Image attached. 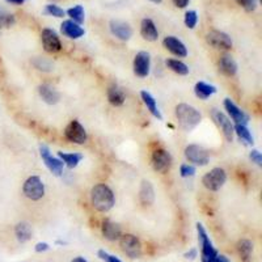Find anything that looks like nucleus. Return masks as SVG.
I'll use <instances>...</instances> for the list:
<instances>
[{
	"mask_svg": "<svg viewBox=\"0 0 262 262\" xmlns=\"http://www.w3.org/2000/svg\"><path fill=\"white\" fill-rule=\"evenodd\" d=\"M219 69L227 76H233L237 72V63L229 54H223L219 59Z\"/></svg>",
	"mask_w": 262,
	"mask_h": 262,
	"instance_id": "4be33fe9",
	"label": "nucleus"
},
{
	"mask_svg": "<svg viewBox=\"0 0 262 262\" xmlns=\"http://www.w3.org/2000/svg\"><path fill=\"white\" fill-rule=\"evenodd\" d=\"M198 23V15H196L195 11H188L186 15H185V25L189 28V29H194Z\"/></svg>",
	"mask_w": 262,
	"mask_h": 262,
	"instance_id": "72a5a7b5",
	"label": "nucleus"
},
{
	"mask_svg": "<svg viewBox=\"0 0 262 262\" xmlns=\"http://www.w3.org/2000/svg\"><path fill=\"white\" fill-rule=\"evenodd\" d=\"M60 32L63 33V36L69 37L71 39H78L84 36V29L79 24L74 23L72 20L63 21L60 25Z\"/></svg>",
	"mask_w": 262,
	"mask_h": 262,
	"instance_id": "a211bd4d",
	"label": "nucleus"
},
{
	"mask_svg": "<svg viewBox=\"0 0 262 262\" xmlns=\"http://www.w3.org/2000/svg\"><path fill=\"white\" fill-rule=\"evenodd\" d=\"M237 252L242 257V259L244 262H249L250 257H252V252H253V243L250 242V240H240L237 243Z\"/></svg>",
	"mask_w": 262,
	"mask_h": 262,
	"instance_id": "c85d7f7f",
	"label": "nucleus"
},
{
	"mask_svg": "<svg viewBox=\"0 0 262 262\" xmlns=\"http://www.w3.org/2000/svg\"><path fill=\"white\" fill-rule=\"evenodd\" d=\"M69 16L71 17V20L76 24H83L84 20H85V12H84V8L81 6H75L72 8H70L67 11Z\"/></svg>",
	"mask_w": 262,
	"mask_h": 262,
	"instance_id": "7c9ffc66",
	"label": "nucleus"
},
{
	"mask_svg": "<svg viewBox=\"0 0 262 262\" xmlns=\"http://www.w3.org/2000/svg\"><path fill=\"white\" fill-rule=\"evenodd\" d=\"M140 34L146 41L154 42L159 38V32L155 23L151 18H143L140 24Z\"/></svg>",
	"mask_w": 262,
	"mask_h": 262,
	"instance_id": "aec40b11",
	"label": "nucleus"
},
{
	"mask_svg": "<svg viewBox=\"0 0 262 262\" xmlns=\"http://www.w3.org/2000/svg\"><path fill=\"white\" fill-rule=\"evenodd\" d=\"M98 257L105 262H122L118 257L112 256V254H109L107 252H105V250H98Z\"/></svg>",
	"mask_w": 262,
	"mask_h": 262,
	"instance_id": "58836bf2",
	"label": "nucleus"
},
{
	"mask_svg": "<svg viewBox=\"0 0 262 262\" xmlns=\"http://www.w3.org/2000/svg\"><path fill=\"white\" fill-rule=\"evenodd\" d=\"M0 32H2V28H0Z\"/></svg>",
	"mask_w": 262,
	"mask_h": 262,
	"instance_id": "09e8293b",
	"label": "nucleus"
},
{
	"mask_svg": "<svg viewBox=\"0 0 262 262\" xmlns=\"http://www.w3.org/2000/svg\"><path fill=\"white\" fill-rule=\"evenodd\" d=\"M206 41L209 45L215 49H223L228 50L232 48V39L227 33L221 32V30H211L206 34Z\"/></svg>",
	"mask_w": 262,
	"mask_h": 262,
	"instance_id": "9d476101",
	"label": "nucleus"
},
{
	"mask_svg": "<svg viewBox=\"0 0 262 262\" xmlns=\"http://www.w3.org/2000/svg\"><path fill=\"white\" fill-rule=\"evenodd\" d=\"M185 158L188 159L189 163H193L195 165H207L210 161L209 151L198 144H190L185 148Z\"/></svg>",
	"mask_w": 262,
	"mask_h": 262,
	"instance_id": "423d86ee",
	"label": "nucleus"
},
{
	"mask_svg": "<svg viewBox=\"0 0 262 262\" xmlns=\"http://www.w3.org/2000/svg\"><path fill=\"white\" fill-rule=\"evenodd\" d=\"M163 43L168 51H170V53L174 54V55H177V57L185 58L186 55H188L186 46H185L179 38H176V37H173V36L165 37L163 41Z\"/></svg>",
	"mask_w": 262,
	"mask_h": 262,
	"instance_id": "f3484780",
	"label": "nucleus"
},
{
	"mask_svg": "<svg viewBox=\"0 0 262 262\" xmlns=\"http://www.w3.org/2000/svg\"><path fill=\"white\" fill-rule=\"evenodd\" d=\"M165 64H167L168 69H170L173 72H176V74H179V75H188L189 74L188 66L179 59H167Z\"/></svg>",
	"mask_w": 262,
	"mask_h": 262,
	"instance_id": "c756f323",
	"label": "nucleus"
},
{
	"mask_svg": "<svg viewBox=\"0 0 262 262\" xmlns=\"http://www.w3.org/2000/svg\"><path fill=\"white\" fill-rule=\"evenodd\" d=\"M39 154H41L42 160H43V163H45L46 167L49 168V170H50L51 173H54L55 176H60L63 172V165H64V164H63V161L60 160V159H57V158H54V156H51L50 149H49L46 146L39 147Z\"/></svg>",
	"mask_w": 262,
	"mask_h": 262,
	"instance_id": "f8f14e48",
	"label": "nucleus"
},
{
	"mask_svg": "<svg viewBox=\"0 0 262 262\" xmlns=\"http://www.w3.org/2000/svg\"><path fill=\"white\" fill-rule=\"evenodd\" d=\"M42 45L48 53H58L62 50V42L53 29H43L41 33Z\"/></svg>",
	"mask_w": 262,
	"mask_h": 262,
	"instance_id": "ddd939ff",
	"label": "nucleus"
},
{
	"mask_svg": "<svg viewBox=\"0 0 262 262\" xmlns=\"http://www.w3.org/2000/svg\"><path fill=\"white\" fill-rule=\"evenodd\" d=\"M215 262H229V261H228V258H227L226 256H222V254L219 256V254H217L216 261H215Z\"/></svg>",
	"mask_w": 262,
	"mask_h": 262,
	"instance_id": "a18cd8bd",
	"label": "nucleus"
},
{
	"mask_svg": "<svg viewBox=\"0 0 262 262\" xmlns=\"http://www.w3.org/2000/svg\"><path fill=\"white\" fill-rule=\"evenodd\" d=\"M140 96H142V100H143L144 105L147 106V109L149 111V113L155 117V118L163 119V116H161L160 111H159L158 105H156V100L154 98V96H152L149 92H147V91L140 92Z\"/></svg>",
	"mask_w": 262,
	"mask_h": 262,
	"instance_id": "393cba45",
	"label": "nucleus"
},
{
	"mask_svg": "<svg viewBox=\"0 0 262 262\" xmlns=\"http://www.w3.org/2000/svg\"><path fill=\"white\" fill-rule=\"evenodd\" d=\"M236 3L247 11V12H252L257 8V0H236Z\"/></svg>",
	"mask_w": 262,
	"mask_h": 262,
	"instance_id": "e433bc0d",
	"label": "nucleus"
},
{
	"mask_svg": "<svg viewBox=\"0 0 262 262\" xmlns=\"http://www.w3.org/2000/svg\"><path fill=\"white\" fill-rule=\"evenodd\" d=\"M45 13L49 16H54V17H63L66 12L60 7L55 6V4H49L45 8Z\"/></svg>",
	"mask_w": 262,
	"mask_h": 262,
	"instance_id": "f704fd0d",
	"label": "nucleus"
},
{
	"mask_svg": "<svg viewBox=\"0 0 262 262\" xmlns=\"http://www.w3.org/2000/svg\"><path fill=\"white\" fill-rule=\"evenodd\" d=\"M176 117L180 127L185 131H191L196 125H200L202 114L195 107L188 104H180L176 106Z\"/></svg>",
	"mask_w": 262,
	"mask_h": 262,
	"instance_id": "f03ea898",
	"label": "nucleus"
},
{
	"mask_svg": "<svg viewBox=\"0 0 262 262\" xmlns=\"http://www.w3.org/2000/svg\"><path fill=\"white\" fill-rule=\"evenodd\" d=\"M25 196L32 201H39L45 195V185L38 176H30L23 186Z\"/></svg>",
	"mask_w": 262,
	"mask_h": 262,
	"instance_id": "39448f33",
	"label": "nucleus"
},
{
	"mask_svg": "<svg viewBox=\"0 0 262 262\" xmlns=\"http://www.w3.org/2000/svg\"><path fill=\"white\" fill-rule=\"evenodd\" d=\"M190 0H173V4L177 7V8H185L188 6Z\"/></svg>",
	"mask_w": 262,
	"mask_h": 262,
	"instance_id": "79ce46f5",
	"label": "nucleus"
},
{
	"mask_svg": "<svg viewBox=\"0 0 262 262\" xmlns=\"http://www.w3.org/2000/svg\"><path fill=\"white\" fill-rule=\"evenodd\" d=\"M107 100H109V102H111L112 105H114V106H121V105H123V102H125L126 95L122 91V88H119L118 85L113 84V85L109 86V90H107Z\"/></svg>",
	"mask_w": 262,
	"mask_h": 262,
	"instance_id": "b1692460",
	"label": "nucleus"
},
{
	"mask_svg": "<svg viewBox=\"0 0 262 262\" xmlns=\"http://www.w3.org/2000/svg\"><path fill=\"white\" fill-rule=\"evenodd\" d=\"M16 18L12 13H9L7 9L0 7V28H11L15 25Z\"/></svg>",
	"mask_w": 262,
	"mask_h": 262,
	"instance_id": "473e14b6",
	"label": "nucleus"
},
{
	"mask_svg": "<svg viewBox=\"0 0 262 262\" xmlns=\"http://www.w3.org/2000/svg\"><path fill=\"white\" fill-rule=\"evenodd\" d=\"M71 262H88V261H86V259L84 258V257H75V258L72 259Z\"/></svg>",
	"mask_w": 262,
	"mask_h": 262,
	"instance_id": "49530a36",
	"label": "nucleus"
},
{
	"mask_svg": "<svg viewBox=\"0 0 262 262\" xmlns=\"http://www.w3.org/2000/svg\"><path fill=\"white\" fill-rule=\"evenodd\" d=\"M149 2H152V3H156V4H160L163 0H149Z\"/></svg>",
	"mask_w": 262,
	"mask_h": 262,
	"instance_id": "de8ad7c7",
	"label": "nucleus"
},
{
	"mask_svg": "<svg viewBox=\"0 0 262 262\" xmlns=\"http://www.w3.org/2000/svg\"><path fill=\"white\" fill-rule=\"evenodd\" d=\"M49 249H50V245L48 243H37L36 247H34V250L37 253H42V252H46Z\"/></svg>",
	"mask_w": 262,
	"mask_h": 262,
	"instance_id": "a19ab883",
	"label": "nucleus"
},
{
	"mask_svg": "<svg viewBox=\"0 0 262 262\" xmlns=\"http://www.w3.org/2000/svg\"><path fill=\"white\" fill-rule=\"evenodd\" d=\"M250 159H252V161H254L257 165H262V155L261 152L257 151V149H253V151L250 152Z\"/></svg>",
	"mask_w": 262,
	"mask_h": 262,
	"instance_id": "ea45409f",
	"label": "nucleus"
},
{
	"mask_svg": "<svg viewBox=\"0 0 262 262\" xmlns=\"http://www.w3.org/2000/svg\"><path fill=\"white\" fill-rule=\"evenodd\" d=\"M58 158L63 161V164H66L69 168H76L78 164L83 160V155L78 154V152H71V154H67V152H58Z\"/></svg>",
	"mask_w": 262,
	"mask_h": 262,
	"instance_id": "bb28decb",
	"label": "nucleus"
},
{
	"mask_svg": "<svg viewBox=\"0 0 262 262\" xmlns=\"http://www.w3.org/2000/svg\"><path fill=\"white\" fill-rule=\"evenodd\" d=\"M151 67V58L147 51H140L134 58V72L139 78H147Z\"/></svg>",
	"mask_w": 262,
	"mask_h": 262,
	"instance_id": "4468645a",
	"label": "nucleus"
},
{
	"mask_svg": "<svg viewBox=\"0 0 262 262\" xmlns=\"http://www.w3.org/2000/svg\"><path fill=\"white\" fill-rule=\"evenodd\" d=\"M119 240H121V248L126 256L130 258H139L142 254V244L137 236L127 233V235L121 236Z\"/></svg>",
	"mask_w": 262,
	"mask_h": 262,
	"instance_id": "0eeeda50",
	"label": "nucleus"
},
{
	"mask_svg": "<svg viewBox=\"0 0 262 262\" xmlns=\"http://www.w3.org/2000/svg\"><path fill=\"white\" fill-rule=\"evenodd\" d=\"M152 167L156 172H160V173H165L169 170L170 165H172V156L168 151L163 148H159L156 151H154L152 154Z\"/></svg>",
	"mask_w": 262,
	"mask_h": 262,
	"instance_id": "9b49d317",
	"label": "nucleus"
},
{
	"mask_svg": "<svg viewBox=\"0 0 262 262\" xmlns=\"http://www.w3.org/2000/svg\"><path fill=\"white\" fill-rule=\"evenodd\" d=\"M32 227L27 222H21L15 227V235L20 243H27L32 238Z\"/></svg>",
	"mask_w": 262,
	"mask_h": 262,
	"instance_id": "a878e982",
	"label": "nucleus"
},
{
	"mask_svg": "<svg viewBox=\"0 0 262 262\" xmlns=\"http://www.w3.org/2000/svg\"><path fill=\"white\" fill-rule=\"evenodd\" d=\"M224 107H226V111L228 112V114L231 116L232 121H235L236 125L247 126V123L249 122V116H248L244 111H242L232 100L226 98V100H224Z\"/></svg>",
	"mask_w": 262,
	"mask_h": 262,
	"instance_id": "2eb2a0df",
	"label": "nucleus"
},
{
	"mask_svg": "<svg viewBox=\"0 0 262 262\" xmlns=\"http://www.w3.org/2000/svg\"><path fill=\"white\" fill-rule=\"evenodd\" d=\"M33 64H34V67H36L37 70H39V71H51V69H53V67H51V63L49 62V60L42 59V58L34 59Z\"/></svg>",
	"mask_w": 262,
	"mask_h": 262,
	"instance_id": "c9c22d12",
	"label": "nucleus"
},
{
	"mask_svg": "<svg viewBox=\"0 0 262 262\" xmlns=\"http://www.w3.org/2000/svg\"><path fill=\"white\" fill-rule=\"evenodd\" d=\"M185 257L188 259H194L196 257V249H190L189 252H186V253H185Z\"/></svg>",
	"mask_w": 262,
	"mask_h": 262,
	"instance_id": "37998d69",
	"label": "nucleus"
},
{
	"mask_svg": "<svg viewBox=\"0 0 262 262\" xmlns=\"http://www.w3.org/2000/svg\"><path fill=\"white\" fill-rule=\"evenodd\" d=\"M211 116L212 119H214V122L216 123L217 127L221 128L222 133H223L224 138H226L228 142H232L235 131H233V125L232 122H231V119H229L226 114L222 113L221 111H216V109H212Z\"/></svg>",
	"mask_w": 262,
	"mask_h": 262,
	"instance_id": "1a4fd4ad",
	"label": "nucleus"
},
{
	"mask_svg": "<svg viewBox=\"0 0 262 262\" xmlns=\"http://www.w3.org/2000/svg\"><path fill=\"white\" fill-rule=\"evenodd\" d=\"M139 200L144 206H149L155 201V191H154V186L149 181H142L139 190Z\"/></svg>",
	"mask_w": 262,
	"mask_h": 262,
	"instance_id": "5701e85b",
	"label": "nucleus"
},
{
	"mask_svg": "<svg viewBox=\"0 0 262 262\" xmlns=\"http://www.w3.org/2000/svg\"><path fill=\"white\" fill-rule=\"evenodd\" d=\"M227 173L223 168H214L209 173H206L202 179V184L207 190L217 191L226 184Z\"/></svg>",
	"mask_w": 262,
	"mask_h": 262,
	"instance_id": "20e7f679",
	"label": "nucleus"
},
{
	"mask_svg": "<svg viewBox=\"0 0 262 262\" xmlns=\"http://www.w3.org/2000/svg\"><path fill=\"white\" fill-rule=\"evenodd\" d=\"M38 93L42 100L49 105L58 104L60 100V93L54 86L49 85V84H42V85H39Z\"/></svg>",
	"mask_w": 262,
	"mask_h": 262,
	"instance_id": "6ab92c4d",
	"label": "nucleus"
},
{
	"mask_svg": "<svg viewBox=\"0 0 262 262\" xmlns=\"http://www.w3.org/2000/svg\"><path fill=\"white\" fill-rule=\"evenodd\" d=\"M194 92H195L196 97H200L201 100H207L210 96H212L216 92V88L214 85H210V84L200 81V83L195 84Z\"/></svg>",
	"mask_w": 262,
	"mask_h": 262,
	"instance_id": "cd10ccee",
	"label": "nucleus"
},
{
	"mask_svg": "<svg viewBox=\"0 0 262 262\" xmlns=\"http://www.w3.org/2000/svg\"><path fill=\"white\" fill-rule=\"evenodd\" d=\"M102 235L109 242H116L122 236V231H121V227L114 223V222L104 221V223H102Z\"/></svg>",
	"mask_w": 262,
	"mask_h": 262,
	"instance_id": "412c9836",
	"label": "nucleus"
},
{
	"mask_svg": "<svg viewBox=\"0 0 262 262\" xmlns=\"http://www.w3.org/2000/svg\"><path fill=\"white\" fill-rule=\"evenodd\" d=\"M233 131H235L237 137L242 140H244L247 144H253V137L250 134V131L248 130L247 126L244 125H236L233 127Z\"/></svg>",
	"mask_w": 262,
	"mask_h": 262,
	"instance_id": "2f4dec72",
	"label": "nucleus"
},
{
	"mask_svg": "<svg viewBox=\"0 0 262 262\" xmlns=\"http://www.w3.org/2000/svg\"><path fill=\"white\" fill-rule=\"evenodd\" d=\"M7 3H11V4H16V6H21V4L24 3L25 0H6Z\"/></svg>",
	"mask_w": 262,
	"mask_h": 262,
	"instance_id": "c03bdc74",
	"label": "nucleus"
},
{
	"mask_svg": "<svg viewBox=\"0 0 262 262\" xmlns=\"http://www.w3.org/2000/svg\"><path fill=\"white\" fill-rule=\"evenodd\" d=\"M111 32L113 36H116L121 41H128L133 36V29H131L130 25L119 20L111 21Z\"/></svg>",
	"mask_w": 262,
	"mask_h": 262,
	"instance_id": "dca6fc26",
	"label": "nucleus"
},
{
	"mask_svg": "<svg viewBox=\"0 0 262 262\" xmlns=\"http://www.w3.org/2000/svg\"><path fill=\"white\" fill-rule=\"evenodd\" d=\"M196 232H198V240H200L201 244V261L215 262L217 257V250L214 248L212 242L207 236L205 227L201 223L196 224Z\"/></svg>",
	"mask_w": 262,
	"mask_h": 262,
	"instance_id": "7ed1b4c3",
	"label": "nucleus"
},
{
	"mask_svg": "<svg viewBox=\"0 0 262 262\" xmlns=\"http://www.w3.org/2000/svg\"><path fill=\"white\" fill-rule=\"evenodd\" d=\"M180 173H181L182 177H191L195 174V168L190 164H182L181 168H180Z\"/></svg>",
	"mask_w": 262,
	"mask_h": 262,
	"instance_id": "4c0bfd02",
	"label": "nucleus"
},
{
	"mask_svg": "<svg viewBox=\"0 0 262 262\" xmlns=\"http://www.w3.org/2000/svg\"><path fill=\"white\" fill-rule=\"evenodd\" d=\"M91 202L97 211L107 212L113 209L116 198L113 190L107 185L98 184L95 185L91 190Z\"/></svg>",
	"mask_w": 262,
	"mask_h": 262,
	"instance_id": "f257e3e1",
	"label": "nucleus"
},
{
	"mask_svg": "<svg viewBox=\"0 0 262 262\" xmlns=\"http://www.w3.org/2000/svg\"><path fill=\"white\" fill-rule=\"evenodd\" d=\"M66 139L75 144H84L86 142V131L79 121L74 119L67 125L64 130Z\"/></svg>",
	"mask_w": 262,
	"mask_h": 262,
	"instance_id": "6e6552de",
	"label": "nucleus"
}]
</instances>
